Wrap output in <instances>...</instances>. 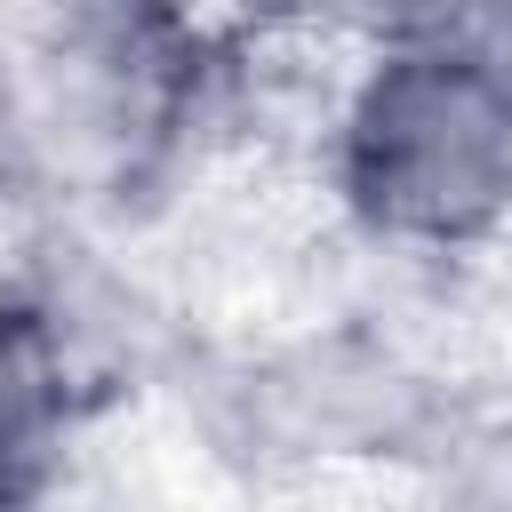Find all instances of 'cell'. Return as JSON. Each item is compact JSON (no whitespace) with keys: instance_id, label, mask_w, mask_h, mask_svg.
<instances>
[{"instance_id":"3","label":"cell","mask_w":512,"mask_h":512,"mask_svg":"<svg viewBox=\"0 0 512 512\" xmlns=\"http://www.w3.org/2000/svg\"><path fill=\"white\" fill-rule=\"evenodd\" d=\"M448 512H512V432H488L456 456Z\"/></svg>"},{"instance_id":"1","label":"cell","mask_w":512,"mask_h":512,"mask_svg":"<svg viewBox=\"0 0 512 512\" xmlns=\"http://www.w3.org/2000/svg\"><path fill=\"white\" fill-rule=\"evenodd\" d=\"M336 184L360 224L416 248H464L512 216V72L472 16L392 32L344 96Z\"/></svg>"},{"instance_id":"2","label":"cell","mask_w":512,"mask_h":512,"mask_svg":"<svg viewBox=\"0 0 512 512\" xmlns=\"http://www.w3.org/2000/svg\"><path fill=\"white\" fill-rule=\"evenodd\" d=\"M72 416V352L40 304H0V512H32Z\"/></svg>"}]
</instances>
